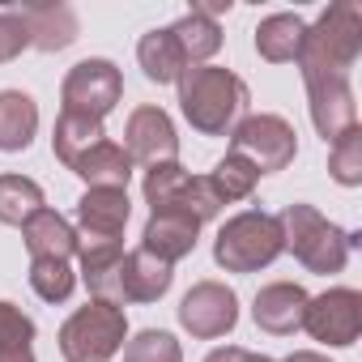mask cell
<instances>
[{
    "label": "cell",
    "mask_w": 362,
    "mask_h": 362,
    "mask_svg": "<svg viewBox=\"0 0 362 362\" xmlns=\"http://www.w3.org/2000/svg\"><path fill=\"white\" fill-rule=\"evenodd\" d=\"M179 324H184L197 341L226 337L239 324V294L222 281H197L184 303H179Z\"/></svg>",
    "instance_id": "30bf717a"
},
{
    "label": "cell",
    "mask_w": 362,
    "mask_h": 362,
    "mask_svg": "<svg viewBox=\"0 0 362 362\" xmlns=\"http://www.w3.org/2000/svg\"><path fill=\"white\" fill-rule=\"evenodd\" d=\"M22 239L30 260H73L77 256V226L64 222L56 209H39L35 218L22 222Z\"/></svg>",
    "instance_id": "e0dca14e"
},
{
    "label": "cell",
    "mask_w": 362,
    "mask_h": 362,
    "mask_svg": "<svg viewBox=\"0 0 362 362\" xmlns=\"http://www.w3.org/2000/svg\"><path fill=\"white\" fill-rule=\"evenodd\" d=\"M230 149L243 153L260 175H273V170H286L298 153V136L294 128L281 119V115H243L235 128H230Z\"/></svg>",
    "instance_id": "52a82bcc"
},
{
    "label": "cell",
    "mask_w": 362,
    "mask_h": 362,
    "mask_svg": "<svg viewBox=\"0 0 362 362\" xmlns=\"http://www.w3.org/2000/svg\"><path fill=\"white\" fill-rule=\"evenodd\" d=\"M30 35V47L39 52H64L77 39V13L69 5H22L18 9Z\"/></svg>",
    "instance_id": "ffe728a7"
},
{
    "label": "cell",
    "mask_w": 362,
    "mask_h": 362,
    "mask_svg": "<svg viewBox=\"0 0 362 362\" xmlns=\"http://www.w3.org/2000/svg\"><path fill=\"white\" fill-rule=\"evenodd\" d=\"M328 175L341 188H358L362 184V128H349L341 141H332L328 149Z\"/></svg>",
    "instance_id": "f1b7e54d"
},
{
    "label": "cell",
    "mask_w": 362,
    "mask_h": 362,
    "mask_svg": "<svg viewBox=\"0 0 362 362\" xmlns=\"http://www.w3.org/2000/svg\"><path fill=\"white\" fill-rule=\"evenodd\" d=\"M39 209H43V188L35 184V179L0 175V222H5V226H22Z\"/></svg>",
    "instance_id": "4316f807"
},
{
    "label": "cell",
    "mask_w": 362,
    "mask_h": 362,
    "mask_svg": "<svg viewBox=\"0 0 362 362\" xmlns=\"http://www.w3.org/2000/svg\"><path fill=\"white\" fill-rule=\"evenodd\" d=\"M205 362H277V358H269V354H252V349H239V345H222V349H214Z\"/></svg>",
    "instance_id": "d6a6232c"
},
{
    "label": "cell",
    "mask_w": 362,
    "mask_h": 362,
    "mask_svg": "<svg viewBox=\"0 0 362 362\" xmlns=\"http://www.w3.org/2000/svg\"><path fill=\"white\" fill-rule=\"evenodd\" d=\"M136 60H141L145 77L158 81V86H179V77L188 73V60H184V52H179V39L170 35V26L141 35V43H136Z\"/></svg>",
    "instance_id": "44dd1931"
},
{
    "label": "cell",
    "mask_w": 362,
    "mask_h": 362,
    "mask_svg": "<svg viewBox=\"0 0 362 362\" xmlns=\"http://www.w3.org/2000/svg\"><path fill=\"white\" fill-rule=\"evenodd\" d=\"M197 13H205V18H218V13H230V0H201V5H192Z\"/></svg>",
    "instance_id": "836d02e7"
},
{
    "label": "cell",
    "mask_w": 362,
    "mask_h": 362,
    "mask_svg": "<svg viewBox=\"0 0 362 362\" xmlns=\"http://www.w3.org/2000/svg\"><path fill=\"white\" fill-rule=\"evenodd\" d=\"M307 98H311V124L328 145L341 141L349 128H358V107H354L349 81H307Z\"/></svg>",
    "instance_id": "4fadbf2b"
},
{
    "label": "cell",
    "mask_w": 362,
    "mask_h": 362,
    "mask_svg": "<svg viewBox=\"0 0 362 362\" xmlns=\"http://www.w3.org/2000/svg\"><path fill=\"white\" fill-rule=\"evenodd\" d=\"M0 362H35V345H26V349H0Z\"/></svg>",
    "instance_id": "e575fe53"
},
{
    "label": "cell",
    "mask_w": 362,
    "mask_h": 362,
    "mask_svg": "<svg viewBox=\"0 0 362 362\" xmlns=\"http://www.w3.org/2000/svg\"><path fill=\"white\" fill-rule=\"evenodd\" d=\"M26 47H30V35H26L22 13L18 9H0V64L18 60Z\"/></svg>",
    "instance_id": "1f68e13d"
},
{
    "label": "cell",
    "mask_w": 362,
    "mask_h": 362,
    "mask_svg": "<svg viewBox=\"0 0 362 362\" xmlns=\"http://www.w3.org/2000/svg\"><path fill=\"white\" fill-rule=\"evenodd\" d=\"M124 153L132 162H145V166H158V162H175L179 153V136H175V124L162 107H136L124 124Z\"/></svg>",
    "instance_id": "7c38bea8"
},
{
    "label": "cell",
    "mask_w": 362,
    "mask_h": 362,
    "mask_svg": "<svg viewBox=\"0 0 362 362\" xmlns=\"http://www.w3.org/2000/svg\"><path fill=\"white\" fill-rule=\"evenodd\" d=\"M303 35H307V22L298 13H273L256 26V52L269 64H290L303 47Z\"/></svg>",
    "instance_id": "603a6c76"
},
{
    "label": "cell",
    "mask_w": 362,
    "mask_h": 362,
    "mask_svg": "<svg viewBox=\"0 0 362 362\" xmlns=\"http://www.w3.org/2000/svg\"><path fill=\"white\" fill-rule=\"evenodd\" d=\"M30 290L43 303H64L77 290V273L69 260H30Z\"/></svg>",
    "instance_id": "83f0119b"
},
{
    "label": "cell",
    "mask_w": 362,
    "mask_h": 362,
    "mask_svg": "<svg viewBox=\"0 0 362 362\" xmlns=\"http://www.w3.org/2000/svg\"><path fill=\"white\" fill-rule=\"evenodd\" d=\"M119 98H124V77L111 60H81L69 69V77L60 86L64 111L90 115V119H103L107 111H115Z\"/></svg>",
    "instance_id": "ba28073f"
},
{
    "label": "cell",
    "mask_w": 362,
    "mask_h": 362,
    "mask_svg": "<svg viewBox=\"0 0 362 362\" xmlns=\"http://www.w3.org/2000/svg\"><path fill=\"white\" fill-rule=\"evenodd\" d=\"M179 107L201 136H230L247 111V86L222 64H197L179 77Z\"/></svg>",
    "instance_id": "7a4b0ae2"
},
{
    "label": "cell",
    "mask_w": 362,
    "mask_h": 362,
    "mask_svg": "<svg viewBox=\"0 0 362 362\" xmlns=\"http://www.w3.org/2000/svg\"><path fill=\"white\" fill-rule=\"evenodd\" d=\"M197 235H201V222H197V218L175 214V209H162V214H149L145 235H141V247H145L149 256H158L162 264H175V260L192 256Z\"/></svg>",
    "instance_id": "9a60e30c"
},
{
    "label": "cell",
    "mask_w": 362,
    "mask_h": 362,
    "mask_svg": "<svg viewBox=\"0 0 362 362\" xmlns=\"http://www.w3.org/2000/svg\"><path fill=\"white\" fill-rule=\"evenodd\" d=\"M103 119H90V115H73V111H60L56 119V132H52V149L64 166H73L86 149H94L103 141Z\"/></svg>",
    "instance_id": "d4e9b609"
},
{
    "label": "cell",
    "mask_w": 362,
    "mask_h": 362,
    "mask_svg": "<svg viewBox=\"0 0 362 362\" xmlns=\"http://www.w3.org/2000/svg\"><path fill=\"white\" fill-rule=\"evenodd\" d=\"M132 201L124 188H86L77 201V239L81 243H124Z\"/></svg>",
    "instance_id": "8fae6325"
},
{
    "label": "cell",
    "mask_w": 362,
    "mask_h": 362,
    "mask_svg": "<svg viewBox=\"0 0 362 362\" xmlns=\"http://www.w3.org/2000/svg\"><path fill=\"white\" fill-rule=\"evenodd\" d=\"M170 35L179 39V52H184L188 69L205 64V60H209V56H218V47H222V26H218L214 18L197 13V9H188L184 18H179V22L170 26Z\"/></svg>",
    "instance_id": "cb8c5ba5"
},
{
    "label": "cell",
    "mask_w": 362,
    "mask_h": 362,
    "mask_svg": "<svg viewBox=\"0 0 362 362\" xmlns=\"http://www.w3.org/2000/svg\"><path fill=\"white\" fill-rule=\"evenodd\" d=\"M303 328L315 341L332 345V349L354 345L358 332H362V294L349 290V286H337V290H324L320 298H307Z\"/></svg>",
    "instance_id": "9c48e42d"
},
{
    "label": "cell",
    "mask_w": 362,
    "mask_h": 362,
    "mask_svg": "<svg viewBox=\"0 0 362 362\" xmlns=\"http://www.w3.org/2000/svg\"><path fill=\"white\" fill-rule=\"evenodd\" d=\"M124 362H184L179 341L162 328H145L124 345Z\"/></svg>",
    "instance_id": "f546056e"
},
{
    "label": "cell",
    "mask_w": 362,
    "mask_h": 362,
    "mask_svg": "<svg viewBox=\"0 0 362 362\" xmlns=\"http://www.w3.org/2000/svg\"><path fill=\"white\" fill-rule=\"evenodd\" d=\"M26 345H35V320L22 307L0 298V349H26Z\"/></svg>",
    "instance_id": "4dcf8cb0"
},
{
    "label": "cell",
    "mask_w": 362,
    "mask_h": 362,
    "mask_svg": "<svg viewBox=\"0 0 362 362\" xmlns=\"http://www.w3.org/2000/svg\"><path fill=\"white\" fill-rule=\"evenodd\" d=\"M281 222V243L286 252H294V260L307 273H341L349 260V247L358 243L354 235H345L337 222H328L315 205H286L277 214Z\"/></svg>",
    "instance_id": "3957f363"
},
{
    "label": "cell",
    "mask_w": 362,
    "mask_h": 362,
    "mask_svg": "<svg viewBox=\"0 0 362 362\" xmlns=\"http://www.w3.org/2000/svg\"><path fill=\"white\" fill-rule=\"evenodd\" d=\"M128 341V315L115 303L90 298L77 307L60 328V354L64 362H111Z\"/></svg>",
    "instance_id": "5b68a950"
},
{
    "label": "cell",
    "mask_w": 362,
    "mask_h": 362,
    "mask_svg": "<svg viewBox=\"0 0 362 362\" xmlns=\"http://www.w3.org/2000/svg\"><path fill=\"white\" fill-rule=\"evenodd\" d=\"M362 52V9L349 0H337L320 13L315 26H307L298 47V73L307 81H349V69Z\"/></svg>",
    "instance_id": "6da1fadb"
},
{
    "label": "cell",
    "mask_w": 362,
    "mask_h": 362,
    "mask_svg": "<svg viewBox=\"0 0 362 362\" xmlns=\"http://www.w3.org/2000/svg\"><path fill=\"white\" fill-rule=\"evenodd\" d=\"M286 362H328V358H324V354H315V349H294Z\"/></svg>",
    "instance_id": "d590c367"
},
{
    "label": "cell",
    "mask_w": 362,
    "mask_h": 362,
    "mask_svg": "<svg viewBox=\"0 0 362 362\" xmlns=\"http://www.w3.org/2000/svg\"><path fill=\"white\" fill-rule=\"evenodd\" d=\"M205 179H209V188L218 192V201H222V205H230V201H247V197L256 192L260 170H256L243 153H235V149H230V153H226L209 175H205Z\"/></svg>",
    "instance_id": "484cf974"
},
{
    "label": "cell",
    "mask_w": 362,
    "mask_h": 362,
    "mask_svg": "<svg viewBox=\"0 0 362 362\" xmlns=\"http://www.w3.org/2000/svg\"><path fill=\"white\" fill-rule=\"evenodd\" d=\"M77 179H86V188H124L128 192V179H132V158L124 153V145H115L111 136H103L94 149H86L73 166Z\"/></svg>",
    "instance_id": "ac0fdd59"
},
{
    "label": "cell",
    "mask_w": 362,
    "mask_h": 362,
    "mask_svg": "<svg viewBox=\"0 0 362 362\" xmlns=\"http://www.w3.org/2000/svg\"><path fill=\"white\" fill-rule=\"evenodd\" d=\"M175 273L170 264H162L158 256H149L145 247L124 252V269H119V286H124V303H158L170 290Z\"/></svg>",
    "instance_id": "d6986e66"
},
{
    "label": "cell",
    "mask_w": 362,
    "mask_h": 362,
    "mask_svg": "<svg viewBox=\"0 0 362 362\" xmlns=\"http://www.w3.org/2000/svg\"><path fill=\"white\" fill-rule=\"evenodd\" d=\"M307 298H311V294H307L298 281H273V286H264V290L256 294L252 320H256L264 332H273V337H290V332L303 328Z\"/></svg>",
    "instance_id": "5bb4252c"
},
{
    "label": "cell",
    "mask_w": 362,
    "mask_h": 362,
    "mask_svg": "<svg viewBox=\"0 0 362 362\" xmlns=\"http://www.w3.org/2000/svg\"><path fill=\"white\" fill-rule=\"evenodd\" d=\"M286 252L281 243V222L264 209H247V214H235L218 239H214V260L226 269V273H260L269 269L277 256Z\"/></svg>",
    "instance_id": "277c9868"
},
{
    "label": "cell",
    "mask_w": 362,
    "mask_h": 362,
    "mask_svg": "<svg viewBox=\"0 0 362 362\" xmlns=\"http://www.w3.org/2000/svg\"><path fill=\"white\" fill-rule=\"evenodd\" d=\"M77 260H81V281L90 286V294L98 303L124 307V286H119L124 243H81L77 239Z\"/></svg>",
    "instance_id": "2e32d148"
},
{
    "label": "cell",
    "mask_w": 362,
    "mask_h": 362,
    "mask_svg": "<svg viewBox=\"0 0 362 362\" xmlns=\"http://www.w3.org/2000/svg\"><path fill=\"white\" fill-rule=\"evenodd\" d=\"M39 132V107L22 90H0V149L22 153Z\"/></svg>",
    "instance_id": "7402d4cb"
},
{
    "label": "cell",
    "mask_w": 362,
    "mask_h": 362,
    "mask_svg": "<svg viewBox=\"0 0 362 362\" xmlns=\"http://www.w3.org/2000/svg\"><path fill=\"white\" fill-rule=\"evenodd\" d=\"M141 188H145L149 214L175 209V214L197 218L201 226L222 214V201H218V192L209 188V179H205V175H188L179 162H158V166H149Z\"/></svg>",
    "instance_id": "8992f818"
}]
</instances>
